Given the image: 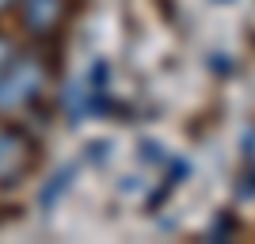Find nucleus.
<instances>
[{
	"mask_svg": "<svg viewBox=\"0 0 255 244\" xmlns=\"http://www.w3.org/2000/svg\"><path fill=\"white\" fill-rule=\"evenodd\" d=\"M38 84H42V65L34 57H19L0 80V107H23L38 96Z\"/></svg>",
	"mask_w": 255,
	"mask_h": 244,
	"instance_id": "nucleus-1",
	"label": "nucleus"
},
{
	"mask_svg": "<svg viewBox=\"0 0 255 244\" xmlns=\"http://www.w3.org/2000/svg\"><path fill=\"white\" fill-rule=\"evenodd\" d=\"M27 160H31L27 141H23L15 130L0 126V183H8L11 176H19V172L27 168Z\"/></svg>",
	"mask_w": 255,
	"mask_h": 244,
	"instance_id": "nucleus-2",
	"label": "nucleus"
},
{
	"mask_svg": "<svg viewBox=\"0 0 255 244\" xmlns=\"http://www.w3.org/2000/svg\"><path fill=\"white\" fill-rule=\"evenodd\" d=\"M57 8H61V0H19L23 23L31 31H50L53 19H57Z\"/></svg>",
	"mask_w": 255,
	"mask_h": 244,
	"instance_id": "nucleus-3",
	"label": "nucleus"
},
{
	"mask_svg": "<svg viewBox=\"0 0 255 244\" xmlns=\"http://www.w3.org/2000/svg\"><path fill=\"white\" fill-rule=\"evenodd\" d=\"M8 57H11V46H8V38H4V34H0V69H4V65H8Z\"/></svg>",
	"mask_w": 255,
	"mask_h": 244,
	"instance_id": "nucleus-4",
	"label": "nucleus"
},
{
	"mask_svg": "<svg viewBox=\"0 0 255 244\" xmlns=\"http://www.w3.org/2000/svg\"><path fill=\"white\" fill-rule=\"evenodd\" d=\"M8 4H11V0H0V11H4V8H8Z\"/></svg>",
	"mask_w": 255,
	"mask_h": 244,
	"instance_id": "nucleus-5",
	"label": "nucleus"
}]
</instances>
